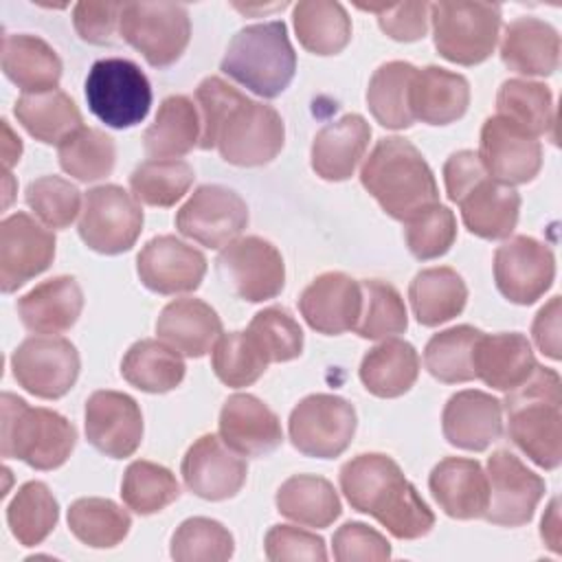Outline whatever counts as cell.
Segmentation results:
<instances>
[{
	"instance_id": "cell-3",
	"label": "cell",
	"mask_w": 562,
	"mask_h": 562,
	"mask_svg": "<svg viewBox=\"0 0 562 562\" xmlns=\"http://www.w3.org/2000/svg\"><path fill=\"white\" fill-rule=\"evenodd\" d=\"M360 182L380 209L397 222H408L424 209L439 204L432 169L422 151L400 136L378 140L362 162Z\"/></svg>"
},
{
	"instance_id": "cell-50",
	"label": "cell",
	"mask_w": 562,
	"mask_h": 562,
	"mask_svg": "<svg viewBox=\"0 0 562 562\" xmlns=\"http://www.w3.org/2000/svg\"><path fill=\"white\" fill-rule=\"evenodd\" d=\"M178 496L180 485L169 468L143 459L127 465L121 483V498L132 512L149 516L162 512Z\"/></svg>"
},
{
	"instance_id": "cell-61",
	"label": "cell",
	"mask_w": 562,
	"mask_h": 562,
	"mask_svg": "<svg viewBox=\"0 0 562 562\" xmlns=\"http://www.w3.org/2000/svg\"><path fill=\"white\" fill-rule=\"evenodd\" d=\"M558 505L560 501L553 498L547 507V514L542 516V522H540V536L542 540L547 542V547L553 551V553H560V514H558Z\"/></svg>"
},
{
	"instance_id": "cell-57",
	"label": "cell",
	"mask_w": 562,
	"mask_h": 562,
	"mask_svg": "<svg viewBox=\"0 0 562 562\" xmlns=\"http://www.w3.org/2000/svg\"><path fill=\"white\" fill-rule=\"evenodd\" d=\"M266 558L272 562L283 560H310L323 562L327 560L325 540L312 531H303L290 525H274L268 529L263 540Z\"/></svg>"
},
{
	"instance_id": "cell-56",
	"label": "cell",
	"mask_w": 562,
	"mask_h": 562,
	"mask_svg": "<svg viewBox=\"0 0 562 562\" xmlns=\"http://www.w3.org/2000/svg\"><path fill=\"white\" fill-rule=\"evenodd\" d=\"M362 11H371L378 15L380 29L395 42H417L428 31L430 4L428 2H400V4H382V7H364Z\"/></svg>"
},
{
	"instance_id": "cell-19",
	"label": "cell",
	"mask_w": 562,
	"mask_h": 562,
	"mask_svg": "<svg viewBox=\"0 0 562 562\" xmlns=\"http://www.w3.org/2000/svg\"><path fill=\"white\" fill-rule=\"evenodd\" d=\"M189 492L204 501L233 498L246 483L248 465L239 452L217 435H202L187 450L180 465Z\"/></svg>"
},
{
	"instance_id": "cell-45",
	"label": "cell",
	"mask_w": 562,
	"mask_h": 562,
	"mask_svg": "<svg viewBox=\"0 0 562 562\" xmlns=\"http://www.w3.org/2000/svg\"><path fill=\"white\" fill-rule=\"evenodd\" d=\"M59 505L42 481H26L7 507V522L15 540L24 547H35L55 529Z\"/></svg>"
},
{
	"instance_id": "cell-60",
	"label": "cell",
	"mask_w": 562,
	"mask_h": 562,
	"mask_svg": "<svg viewBox=\"0 0 562 562\" xmlns=\"http://www.w3.org/2000/svg\"><path fill=\"white\" fill-rule=\"evenodd\" d=\"M560 305H562L560 296H553L544 307H540L531 325V334L538 349L551 360H560L562 356L560 353V316H562Z\"/></svg>"
},
{
	"instance_id": "cell-10",
	"label": "cell",
	"mask_w": 562,
	"mask_h": 562,
	"mask_svg": "<svg viewBox=\"0 0 562 562\" xmlns=\"http://www.w3.org/2000/svg\"><path fill=\"white\" fill-rule=\"evenodd\" d=\"M356 424V408L345 397L314 393L292 408L288 430L292 446L305 457L336 459L349 448Z\"/></svg>"
},
{
	"instance_id": "cell-27",
	"label": "cell",
	"mask_w": 562,
	"mask_h": 562,
	"mask_svg": "<svg viewBox=\"0 0 562 562\" xmlns=\"http://www.w3.org/2000/svg\"><path fill=\"white\" fill-rule=\"evenodd\" d=\"M83 310V292L75 277L59 274L42 281L18 299L22 325L42 336H55L70 329Z\"/></svg>"
},
{
	"instance_id": "cell-35",
	"label": "cell",
	"mask_w": 562,
	"mask_h": 562,
	"mask_svg": "<svg viewBox=\"0 0 562 562\" xmlns=\"http://www.w3.org/2000/svg\"><path fill=\"white\" fill-rule=\"evenodd\" d=\"M408 299L419 325L437 327L459 316L468 303V288L461 274L448 266L426 268L408 285Z\"/></svg>"
},
{
	"instance_id": "cell-2",
	"label": "cell",
	"mask_w": 562,
	"mask_h": 562,
	"mask_svg": "<svg viewBox=\"0 0 562 562\" xmlns=\"http://www.w3.org/2000/svg\"><path fill=\"white\" fill-rule=\"evenodd\" d=\"M338 481L349 505L373 516L397 540L422 538L435 527L432 509L386 454L364 452L349 459Z\"/></svg>"
},
{
	"instance_id": "cell-30",
	"label": "cell",
	"mask_w": 562,
	"mask_h": 562,
	"mask_svg": "<svg viewBox=\"0 0 562 562\" xmlns=\"http://www.w3.org/2000/svg\"><path fill=\"white\" fill-rule=\"evenodd\" d=\"M156 334L178 353L202 358L222 336V321L217 312L200 299H176L158 314Z\"/></svg>"
},
{
	"instance_id": "cell-36",
	"label": "cell",
	"mask_w": 562,
	"mask_h": 562,
	"mask_svg": "<svg viewBox=\"0 0 562 562\" xmlns=\"http://www.w3.org/2000/svg\"><path fill=\"white\" fill-rule=\"evenodd\" d=\"M419 375L415 347L400 338H389L369 349L360 362V382L375 397L404 395Z\"/></svg>"
},
{
	"instance_id": "cell-8",
	"label": "cell",
	"mask_w": 562,
	"mask_h": 562,
	"mask_svg": "<svg viewBox=\"0 0 562 562\" xmlns=\"http://www.w3.org/2000/svg\"><path fill=\"white\" fill-rule=\"evenodd\" d=\"M90 112L114 130L138 125L151 108L147 75L130 59L105 57L90 66L86 77Z\"/></svg>"
},
{
	"instance_id": "cell-48",
	"label": "cell",
	"mask_w": 562,
	"mask_h": 562,
	"mask_svg": "<svg viewBox=\"0 0 562 562\" xmlns=\"http://www.w3.org/2000/svg\"><path fill=\"white\" fill-rule=\"evenodd\" d=\"M268 364L266 351L248 329L222 334L211 353V367L217 380L233 389L257 382Z\"/></svg>"
},
{
	"instance_id": "cell-15",
	"label": "cell",
	"mask_w": 562,
	"mask_h": 562,
	"mask_svg": "<svg viewBox=\"0 0 562 562\" xmlns=\"http://www.w3.org/2000/svg\"><path fill=\"white\" fill-rule=\"evenodd\" d=\"M487 507L483 518L501 527L527 525L544 496V479L531 472L509 450H496L487 459Z\"/></svg>"
},
{
	"instance_id": "cell-17",
	"label": "cell",
	"mask_w": 562,
	"mask_h": 562,
	"mask_svg": "<svg viewBox=\"0 0 562 562\" xmlns=\"http://www.w3.org/2000/svg\"><path fill=\"white\" fill-rule=\"evenodd\" d=\"M55 259V235L31 215L18 211L0 224V288L15 292L42 274Z\"/></svg>"
},
{
	"instance_id": "cell-51",
	"label": "cell",
	"mask_w": 562,
	"mask_h": 562,
	"mask_svg": "<svg viewBox=\"0 0 562 562\" xmlns=\"http://www.w3.org/2000/svg\"><path fill=\"white\" fill-rule=\"evenodd\" d=\"M233 551V533L213 518H187L171 536V558L178 562H224Z\"/></svg>"
},
{
	"instance_id": "cell-11",
	"label": "cell",
	"mask_w": 562,
	"mask_h": 562,
	"mask_svg": "<svg viewBox=\"0 0 562 562\" xmlns=\"http://www.w3.org/2000/svg\"><path fill=\"white\" fill-rule=\"evenodd\" d=\"M79 237L101 255L130 250L143 231L140 202L119 184H101L86 193Z\"/></svg>"
},
{
	"instance_id": "cell-43",
	"label": "cell",
	"mask_w": 562,
	"mask_h": 562,
	"mask_svg": "<svg viewBox=\"0 0 562 562\" xmlns=\"http://www.w3.org/2000/svg\"><path fill=\"white\" fill-rule=\"evenodd\" d=\"M481 336L483 331L472 325H457L435 334L424 349L428 373L446 384L474 380V349Z\"/></svg>"
},
{
	"instance_id": "cell-22",
	"label": "cell",
	"mask_w": 562,
	"mask_h": 562,
	"mask_svg": "<svg viewBox=\"0 0 562 562\" xmlns=\"http://www.w3.org/2000/svg\"><path fill=\"white\" fill-rule=\"evenodd\" d=\"M360 281L345 272L318 274L299 299V310L305 323L325 336H338L353 329L360 316Z\"/></svg>"
},
{
	"instance_id": "cell-38",
	"label": "cell",
	"mask_w": 562,
	"mask_h": 562,
	"mask_svg": "<svg viewBox=\"0 0 562 562\" xmlns=\"http://www.w3.org/2000/svg\"><path fill=\"white\" fill-rule=\"evenodd\" d=\"M281 516L305 527H329L342 512L334 485L316 474H294L281 483L274 496Z\"/></svg>"
},
{
	"instance_id": "cell-7",
	"label": "cell",
	"mask_w": 562,
	"mask_h": 562,
	"mask_svg": "<svg viewBox=\"0 0 562 562\" xmlns=\"http://www.w3.org/2000/svg\"><path fill=\"white\" fill-rule=\"evenodd\" d=\"M437 53L459 66L485 61L498 40L501 4L494 2H435L430 4Z\"/></svg>"
},
{
	"instance_id": "cell-32",
	"label": "cell",
	"mask_w": 562,
	"mask_h": 562,
	"mask_svg": "<svg viewBox=\"0 0 562 562\" xmlns=\"http://www.w3.org/2000/svg\"><path fill=\"white\" fill-rule=\"evenodd\" d=\"M536 358L527 336L483 334L474 349V373L496 391H512L520 386L536 369Z\"/></svg>"
},
{
	"instance_id": "cell-54",
	"label": "cell",
	"mask_w": 562,
	"mask_h": 562,
	"mask_svg": "<svg viewBox=\"0 0 562 562\" xmlns=\"http://www.w3.org/2000/svg\"><path fill=\"white\" fill-rule=\"evenodd\" d=\"M270 362H288L303 351V329L285 307H266L248 325Z\"/></svg>"
},
{
	"instance_id": "cell-23",
	"label": "cell",
	"mask_w": 562,
	"mask_h": 562,
	"mask_svg": "<svg viewBox=\"0 0 562 562\" xmlns=\"http://www.w3.org/2000/svg\"><path fill=\"white\" fill-rule=\"evenodd\" d=\"M220 437L241 457H263L283 441L277 413L250 393L231 395L220 411Z\"/></svg>"
},
{
	"instance_id": "cell-24",
	"label": "cell",
	"mask_w": 562,
	"mask_h": 562,
	"mask_svg": "<svg viewBox=\"0 0 562 562\" xmlns=\"http://www.w3.org/2000/svg\"><path fill=\"white\" fill-rule=\"evenodd\" d=\"M441 428L450 446L481 452L501 439L503 402L485 391H459L443 406Z\"/></svg>"
},
{
	"instance_id": "cell-31",
	"label": "cell",
	"mask_w": 562,
	"mask_h": 562,
	"mask_svg": "<svg viewBox=\"0 0 562 562\" xmlns=\"http://www.w3.org/2000/svg\"><path fill=\"white\" fill-rule=\"evenodd\" d=\"M470 105V83L463 75L441 66L417 68L411 86V112L415 121L448 125L459 121Z\"/></svg>"
},
{
	"instance_id": "cell-28",
	"label": "cell",
	"mask_w": 562,
	"mask_h": 562,
	"mask_svg": "<svg viewBox=\"0 0 562 562\" xmlns=\"http://www.w3.org/2000/svg\"><path fill=\"white\" fill-rule=\"evenodd\" d=\"M457 204L465 228L481 239H505L518 224V191L494 180L490 173L474 182Z\"/></svg>"
},
{
	"instance_id": "cell-21",
	"label": "cell",
	"mask_w": 562,
	"mask_h": 562,
	"mask_svg": "<svg viewBox=\"0 0 562 562\" xmlns=\"http://www.w3.org/2000/svg\"><path fill=\"white\" fill-rule=\"evenodd\" d=\"M86 437L105 457H132L143 441L136 400L121 391H94L86 402Z\"/></svg>"
},
{
	"instance_id": "cell-12",
	"label": "cell",
	"mask_w": 562,
	"mask_h": 562,
	"mask_svg": "<svg viewBox=\"0 0 562 562\" xmlns=\"http://www.w3.org/2000/svg\"><path fill=\"white\" fill-rule=\"evenodd\" d=\"M18 384L35 397L59 400L79 378V351L61 336H31L11 356Z\"/></svg>"
},
{
	"instance_id": "cell-44",
	"label": "cell",
	"mask_w": 562,
	"mask_h": 562,
	"mask_svg": "<svg viewBox=\"0 0 562 562\" xmlns=\"http://www.w3.org/2000/svg\"><path fill=\"white\" fill-rule=\"evenodd\" d=\"M68 527L72 536L92 549L116 547L130 531L132 518L127 509L110 498H77L68 507Z\"/></svg>"
},
{
	"instance_id": "cell-59",
	"label": "cell",
	"mask_w": 562,
	"mask_h": 562,
	"mask_svg": "<svg viewBox=\"0 0 562 562\" xmlns=\"http://www.w3.org/2000/svg\"><path fill=\"white\" fill-rule=\"evenodd\" d=\"M483 176H487V171L476 151L472 149L454 151L443 165V182H446L448 198L452 202H459V198Z\"/></svg>"
},
{
	"instance_id": "cell-5",
	"label": "cell",
	"mask_w": 562,
	"mask_h": 562,
	"mask_svg": "<svg viewBox=\"0 0 562 562\" xmlns=\"http://www.w3.org/2000/svg\"><path fill=\"white\" fill-rule=\"evenodd\" d=\"M222 72L250 92L274 99L292 81L296 53L281 20L259 22L237 31L222 57Z\"/></svg>"
},
{
	"instance_id": "cell-9",
	"label": "cell",
	"mask_w": 562,
	"mask_h": 562,
	"mask_svg": "<svg viewBox=\"0 0 562 562\" xmlns=\"http://www.w3.org/2000/svg\"><path fill=\"white\" fill-rule=\"evenodd\" d=\"M119 33L149 66L167 68L184 53L191 22L187 9L178 2H125Z\"/></svg>"
},
{
	"instance_id": "cell-1",
	"label": "cell",
	"mask_w": 562,
	"mask_h": 562,
	"mask_svg": "<svg viewBox=\"0 0 562 562\" xmlns=\"http://www.w3.org/2000/svg\"><path fill=\"white\" fill-rule=\"evenodd\" d=\"M202 112L200 149L217 147L220 156L237 167L268 165L279 156L285 125L272 105L241 94L222 77H206L195 88Z\"/></svg>"
},
{
	"instance_id": "cell-34",
	"label": "cell",
	"mask_w": 562,
	"mask_h": 562,
	"mask_svg": "<svg viewBox=\"0 0 562 562\" xmlns=\"http://www.w3.org/2000/svg\"><path fill=\"white\" fill-rule=\"evenodd\" d=\"M200 134L202 123L195 103L187 94H171L158 105L154 123L143 132V147L154 160L178 158L200 143Z\"/></svg>"
},
{
	"instance_id": "cell-53",
	"label": "cell",
	"mask_w": 562,
	"mask_h": 562,
	"mask_svg": "<svg viewBox=\"0 0 562 562\" xmlns=\"http://www.w3.org/2000/svg\"><path fill=\"white\" fill-rule=\"evenodd\" d=\"M29 209L48 228H68L81 204V193L75 184L59 176H42L26 187L24 195Z\"/></svg>"
},
{
	"instance_id": "cell-20",
	"label": "cell",
	"mask_w": 562,
	"mask_h": 562,
	"mask_svg": "<svg viewBox=\"0 0 562 562\" xmlns=\"http://www.w3.org/2000/svg\"><path fill=\"white\" fill-rule=\"evenodd\" d=\"M140 283L156 294H182L200 288L206 272V257L173 235L149 239L138 257Z\"/></svg>"
},
{
	"instance_id": "cell-41",
	"label": "cell",
	"mask_w": 562,
	"mask_h": 562,
	"mask_svg": "<svg viewBox=\"0 0 562 562\" xmlns=\"http://www.w3.org/2000/svg\"><path fill=\"white\" fill-rule=\"evenodd\" d=\"M417 68L408 61H386L369 79L367 105L373 119L389 130H406L415 123L411 112V86Z\"/></svg>"
},
{
	"instance_id": "cell-25",
	"label": "cell",
	"mask_w": 562,
	"mask_h": 562,
	"mask_svg": "<svg viewBox=\"0 0 562 562\" xmlns=\"http://www.w3.org/2000/svg\"><path fill=\"white\" fill-rule=\"evenodd\" d=\"M428 487L446 516L457 520L483 518L487 507V474L476 459H441L428 476Z\"/></svg>"
},
{
	"instance_id": "cell-16",
	"label": "cell",
	"mask_w": 562,
	"mask_h": 562,
	"mask_svg": "<svg viewBox=\"0 0 562 562\" xmlns=\"http://www.w3.org/2000/svg\"><path fill=\"white\" fill-rule=\"evenodd\" d=\"M555 257L551 248L529 235H516L494 252V281L498 292L516 303H536L553 283Z\"/></svg>"
},
{
	"instance_id": "cell-40",
	"label": "cell",
	"mask_w": 562,
	"mask_h": 562,
	"mask_svg": "<svg viewBox=\"0 0 562 562\" xmlns=\"http://www.w3.org/2000/svg\"><path fill=\"white\" fill-rule=\"evenodd\" d=\"M292 18L301 46L314 55H336L351 40V20L340 2L301 0Z\"/></svg>"
},
{
	"instance_id": "cell-26",
	"label": "cell",
	"mask_w": 562,
	"mask_h": 562,
	"mask_svg": "<svg viewBox=\"0 0 562 562\" xmlns=\"http://www.w3.org/2000/svg\"><path fill=\"white\" fill-rule=\"evenodd\" d=\"M371 125L360 114H345L321 127L312 143V169L329 182H340L353 176L358 162L369 147Z\"/></svg>"
},
{
	"instance_id": "cell-6",
	"label": "cell",
	"mask_w": 562,
	"mask_h": 562,
	"mask_svg": "<svg viewBox=\"0 0 562 562\" xmlns=\"http://www.w3.org/2000/svg\"><path fill=\"white\" fill-rule=\"evenodd\" d=\"M0 452L4 459H20L35 470L64 465L77 443L75 426L57 411L29 406L13 393L0 397Z\"/></svg>"
},
{
	"instance_id": "cell-47",
	"label": "cell",
	"mask_w": 562,
	"mask_h": 562,
	"mask_svg": "<svg viewBox=\"0 0 562 562\" xmlns=\"http://www.w3.org/2000/svg\"><path fill=\"white\" fill-rule=\"evenodd\" d=\"M61 169L81 180L94 182L112 173L116 162L114 138L97 127H79L57 145Z\"/></svg>"
},
{
	"instance_id": "cell-4",
	"label": "cell",
	"mask_w": 562,
	"mask_h": 562,
	"mask_svg": "<svg viewBox=\"0 0 562 562\" xmlns=\"http://www.w3.org/2000/svg\"><path fill=\"white\" fill-rule=\"evenodd\" d=\"M507 435L540 468L562 461V384L553 369L536 364L531 375L507 391Z\"/></svg>"
},
{
	"instance_id": "cell-55",
	"label": "cell",
	"mask_w": 562,
	"mask_h": 562,
	"mask_svg": "<svg viewBox=\"0 0 562 562\" xmlns=\"http://www.w3.org/2000/svg\"><path fill=\"white\" fill-rule=\"evenodd\" d=\"M334 558L338 562H384L391 558L389 540L373 527L351 520L334 533Z\"/></svg>"
},
{
	"instance_id": "cell-33",
	"label": "cell",
	"mask_w": 562,
	"mask_h": 562,
	"mask_svg": "<svg viewBox=\"0 0 562 562\" xmlns=\"http://www.w3.org/2000/svg\"><path fill=\"white\" fill-rule=\"evenodd\" d=\"M2 70L22 92H44L57 88L61 59L42 37L9 33L2 37Z\"/></svg>"
},
{
	"instance_id": "cell-18",
	"label": "cell",
	"mask_w": 562,
	"mask_h": 562,
	"mask_svg": "<svg viewBox=\"0 0 562 562\" xmlns=\"http://www.w3.org/2000/svg\"><path fill=\"white\" fill-rule=\"evenodd\" d=\"M476 154L485 171L509 187L531 182L542 167L540 140L498 114L483 123Z\"/></svg>"
},
{
	"instance_id": "cell-29",
	"label": "cell",
	"mask_w": 562,
	"mask_h": 562,
	"mask_svg": "<svg viewBox=\"0 0 562 562\" xmlns=\"http://www.w3.org/2000/svg\"><path fill=\"white\" fill-rule=\"evenodd\" d=\"M501 61L527 77L553 75L560 66V35L538 18H516L505 26L501 40Z\"/></svg>"
},
{
	"instance_id": "cell-42",
	"label": "cell",
	"mask_w": 562,
	"mask_h": 562,
	"mask_svg": "<svg viewBox=\"0 0 562 562\" xmlns=\"http://www.w3.org/2000/svg\"><path fill=\"white\" fill-rule=\"evenodd\" d=\"M496 112L533 138L551 132L555 123L549 86L529 79L503 81L496 94Z\"/></svg>"
},
{
	"instance_id": "cell-37",
	"label": "cell",
	"mask_w": 562,
	"mask_h": 562,
	"mask_svg": "<svg viewBox=\"0 0 562 562\" xmlns=\"http://www.w3.org/2000/svg\"><path fill=\"white\" fill-rule=\"evenodd\" d=\"M18 123L35 138L46 145H59L72 132L83 127V119L75 101L64 90L24 92L15 101Z\"/></svg>"
},
{
	"instance_id": "cell-62",
	"label": "cell",
	"mask_w": 562,
	"mask_h": 562,
	"mask_svg": "<svg viewBox=\"0 0 562 562\" xmlns=\"http://www.w3.org/2000/svg\"><path fill=\"white\" fill-rule=\"evenodd\" d=\"M2 132H4V140H2V165L4 171H9L22 156V140L20 136H15L9 127L7 121H2Z\"/></svg>"
},
{
	"instance_id": "cell-58",
	"label": "cell",
	"mask_w": 562,
	"mask_h": 562,
	"mask_svg": "<svg viewBox=\"0 0 562 562\" xmlns=\"http://www.w3.org/2000/svg\"><path fill=\"white\" fill-rule=\"evenodd\" d=\"M123 2H77L72 24L79 37L88 44H112L121 24Z\"/></svg>"
},
{
	"instance_id": "cell-46",
	"label": "cell",
	"mask_w": 562,
	"mask_h": 562,
	"mask_svg": "<svg viewBox=\"0 0 562 562\" xmlns=\"http://www.w3.org/2000/svg\"><path fill=\"white\" fill-rule=\"evenodd\" d=\"M193 167L178 158H149L130 176L132 195L147 206H173L191 189Z\"/></svg>"
},
{
	"instance_id": "cell-13",
	"label": "cell",
	"mask_w": 562,
	"mask_h": 562,
	"mask_svg": "<svg viewBox=\"0 0 562 562\" xmlns=\"http://www.w3.org/2000/svg\"><path fill=\"white\" fill-rule=\"evenodd\" d=\"M217 270L231 290L250 303L281 294L285 285L283 257L268 239L257 235L237 237L217 255Z\"/></svg>"
},
{
	"instance_id": "cell-52",
	"label": "cell",
	"mask_w": 562,
	"mask_h": 562,
	"mask_svg": "<svg viewBox=\"0 0 562 562\" xmlns=\"http://www.w3.org/2000/svg\"><path fill=\"white\" fill-rule=\"evenodd\" d=\"M404 239L413 257L428 261L446 255L457 239V220L454 213L435 204L404 222Z\"/></svg>"
},
{
	"instance_id": "cell-39",
	"label": "cell",
	"mask_w": 562,
	"mask_h": 562,
	"mask_svg": "<svg viewBox=\"0 0 562 562\" xmlns=\"http://www.w3.org/2000/svg\"><path fill=\"white\" fill-rule=\"evenodd\" d=\"M184 371L187 367L180 353L154 338L134 342L121 360V375L125 382L145 393L173 391L184 380Z\"/></svg>"
},
{
	"instance_id": "cell-49",
	"label": "cell",
	"mask_w": 562,
	"mask_h": 562,
	"mask_svg": "<svg viewBox=\"0 0 562 562\" xmlns=\"http://www.w3.org/2000/svg\"><path fill=\"white\" fill-rule=\"evenodd\" d=\"M362 307L353 331L360 338L380 340L404 334L408 327V314L400 292L380 279L360 281Z\"/></svg>"
},
{
	"instance_id": "cell-14",
	"label": "cell",
	"mask_w": 562,
	"mask_h": 562,
	"mask_svg": "<svg viewBox=\"0 0 562 562\" xmlns=\"http://www.w3.org/2000/svg\"><path fill=\"white\" fill-rule=\"evenodd\" d=\"M248 224V206L239 193L222 184H202L176 213V228L206 246L224 248Z\"/></svg>"
}]
</instances>
